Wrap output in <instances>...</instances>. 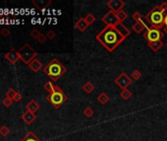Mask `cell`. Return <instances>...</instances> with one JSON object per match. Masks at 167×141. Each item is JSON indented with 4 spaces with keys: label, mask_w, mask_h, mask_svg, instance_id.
I'll return each mask as SVG.
<instances>
[{
    "label": "cell",
    "mask_w": 167,
    "mask_h": 141,
    "mask_svg": "<svg viewBox=\"0 0 167 141\" xmlns=\"http://www.w3.org/2000/svg\"><path fill=\"white\" fill-rule=\"evenodd\" d=\"M95 38L109 52H113L125 40L115 27H105L97 34Z\"/></svg>",
    "instance_id": "obj_1"
},
{
    "label": "cell",
    "mask_w": 167,
    "mask_h": 141,
    "mask_svg": "<svg viewBox=\"0 0 167 141\" xmlns=\"http://www.w3.org/2000/svg\"><path fill=\"white\" fill-rule=\"evenodd\" d=\"M67 69L58 59L54 58L50 61L46 66L43 68V73L51 78L52 82H57L62 75L66 73Z\"/></svg>",
    "instance_id": "obj_2"
},
{
    "label": "cell",
    "mask_w": 167,
    "mask_h": 141,
    "mask_svg": "<svg viewBox=\"0 0 167 141\" xmlns=\"http://www.w3.org/2000/svg\"><path fill=\"white\" fill-rule=\"evenodd\" d=\"M165 15L166 14L162 12V10L159 7V5H156L155 7H153L145 15V19L150 24V28L160 29L161 31V29L165 28V25H164Z\"/></svg>",
    "instance_id": "obj_3"
},
{
    "label": "cell",
    "mask_w": 167,
    "mask_h": 141,
    "mask_svg": "<svg viewBox=\"0 0 167 141\" xmlns=\"http://www.w3.org/2000/svg\"><path fill=\"white\" fill-rule=\"evenodd\" d=\"M67 95L64 93L63 90L60 88L58 85L55 86V90L53 92L49 93L46 96V100L49 102L50 105H52L54 108H60L61 106L67 101Z\"/></svg>",
    "instance_id": "obj_4"
},
{
    "label": "cell",
    "mask_w": 167,
    "mask_h": 141,
    "mask_svg": "<svg viewBox=\"0 0 167 141\" xmlns=\"http://www.w3.org/2000/svg\"><path fill=\"white\" fill-rule=\"evenodd\" d=\"M19 54L21 61L26 65H30V63L38 56V52L29 43H25L23 45L21 49L19 50Z\"/></svg>",
    "instance_id": "obj_5"
},
{
    "label": "cell",
    "mask_w": 167,
    "mask_h": 141,
    "mask_svg": "<svg viewBox=\"0 0 167 141\" xmlns=\"http://www.w3.org/2000/svg\"><path fill=\"white\" fill-rule=\"evenodd\" d=\"M164 32H161L160 29H156L153 28H149L146 31L144 32V37L148 40V42H155L159 41L163 38Z\"/></svg>",
    "instance_id": "obj_6"
},
{
    "label": "cell",
    "mask_w": 167,
    "mask_h": 141,
    "mask_svg": "<svg viewBox=\"0 0 167 141\" xmlns=\"http://www.w3.org/2000/svg\"><path fill=\"white\" fill-rule=\"evenodd\" d=\"M132 82H133V79L131 78V77H129V75L124 72L121 73L118 77L114 79L115 84L122 90L128 89V86L132 83Z\"/></svg>",
    "instance_id": "obj_7"
},
{
    "label": "cell",
    "mask_w": 167,
    "mask_h": 141,
    "mask_svg": "<svg viewBox=\"0 0 167 141\" xmlns=\"http://www.w3.org/2000/svg\"><path fill=\"white\" fill-rule=\"evenodd\" d=\"M101 22L105 24L106 27H115V28L120 24L117 16H116V14L113 13L112 11H110V10L104 15L102 18H101Z\"/></svg>",
    "instance_id": "obj_8"
},
{
    "label": "cell",
    "mask_w": 167,
    "mask_h": 141,
    "mask_svg": "<svg viewBox=\"0 0 167 141\" xmlns=\"http://www.w3.org/2000/svg\"><path fill=\"white\" fill-rule=\"evenodd\" d=\"M125 4L126 3L123 0H109V1H107V3H106L107 7L110 9V11H112L115 14H117L121 10H123Z\"/></svg>",
    "instance_id": "obj_9"
},
{
    "label": "cell",
    "mask_w": 167,
    "mask_h": 141,
    "mask_svg": "<svg viewBox=\"0 0 167 141\" xmlns=\"http://www.w3.org/2000/svg\"><path fill=\"white\" fill-rule=\"evenodd\" d=\"M5 59L8 60L11 64H15L18 60H20L19 51H17L16 49H11L10 51H8L6 54H5Z\"/></svg>",
    "instance_id": "obj_10"
},
{
    "label": "cell",
    "mask_w": 167,
    "mask_h": 141,
    "mask_svg": "<svg viewBox=\"0 0 167 141\" xmlns=\"http://www.w3.org/2000/svg\"><path fill=\"white\" fill-rule=\"evenodd\" d=\"M51 3H52L51 0H33L32 1V4L38 10H43L45 8H47Z\"/></svg>",
    "instance_id": "obj_11"
},
{
    "label": "cell",
    "mask_w": 167,
    "mask_h": 141,
    "mask_svg": "<svg viewBox=\"0 0 167 141\" xmlns=\"http://www.w3.org/2000/svg\"><path fill=\"white\" fill-rule=\"evenodd\" d=\"M22 119L25 122V124H32L35 120H37V116H35V114L32 113V112H29V111H26L23 116H22Z\"/></svg>",
    "instance_id": "obj_12"
},
{
    "label": "cell",
    "mask_w": 167,
    "mask_h": 141,
    "mask_svg": "<svg viewBox=\"0 0 167 141\" xmlns=\"http://www.w3.org/2000/svg\"><path fill=\"white\" fill-rule=\"evenodd\" d=\"M149 27H148L144 22H136L133 26H132V29L133 32H135L136 33H141L143 32L146 31Z\"/></svg>",
    "instance_id": "obj_13"
},
{
    "label": "cell",
    "mask_w": 167,
    "mask_h": 141,
    "mask_svg": "<svg viewBox=\"0 0 167 141\" xmlns=\"http://www.w3.org/2000/svg\"><path fill=\"white\" fill-rule=\"evenodd\" d=\"M29 67H30V69H31L34 73H38V72H39L40 70L42 69V63L39 61V60H38L37 58L35 59H34L33 61L30 63V65H29Z\"/></svg>",
    "instance_id": "obj_14"
},
{
    "label": "cell",
    "mask_w": 167,
    "mask_h": 141,
    "mask_svg": "<svg viewBox=\"0 0 167 141\" xmlns=\"http://www.w3.org/2000/svg\"><path fill=\"white\" fill-rule=\"evenodd\" d=\"M89 27V26L87 24V22L85 21V18H80L78 21L76 22V24H75V28L77 29L79 32H85Z\"/></svg>",
    "instance_id": "obj_15"
},
{
    "label": "cell",
    "mask_w": 167,
    "mask_h": 141,
    "mask_svg": "<svg viewBox=\"0 0 167 141\" xmlns=\"http://www.w3.org/2000/svg\"><path fill=\"white\" fill-rule=\"evenodd\" d=\"M39 108H40V106H39V104L35 101V100H31L27 105H26V109H27V111H29V112H32V113H34V114H35L38 112V111L39 110Z\"/></svg>",
    "instance_id": "obj_16"
},
{
    "label": "cell",
    "mask_w": 167,
    "mask_h": 141,
    "mask_svg": "<svg viewBox=\"0 0 167 141\" xmlns=\"http://www.w3.org/2000/svg\"><path fill=\"white\" fill-rule=\"evenodd\" d=\"M116 29H118V32H119V33L122 35V36L126 39L127 38L129 35L131 34V32H130V29L127 28V27H125L124 25L122 24V23H120L117 27H116Z\"/></svg>",
    "instance_id": "obj_17"
},
{
    "label": "cell",
    "mask_w": 167,
    "mask_h": 141,
    "mask_svg": "<svg viewBox=\"0 0 167 141\" xmlns=\"http://www.w3.org/2000/svg\"><path fill=\"white\" fill-rule=\"evenodd\" d=\"M148 45L153 52H157L161 48H162L163 42L161 41V40H159V41H155V42H148Z\"/></svg>",
    "instance_id": "obj_18"
},
{
    "label": "cell",
    "mask_w": 167,
    "mask_h": 141,
    "mask_svg": "<svg viewBox=\"0 0 167 141\" xmlns=\"http://www.w3.org/2000/svg\"><path fill=\"white\" fill-rule=\"evenodd\" d=\"M21 141H42L37 135H35L33 131H30L26 134V136H24Z\"/></svg>",
    "instance_id": "obj_19"
},
{
    "label": "cell",
    "mask_w": 167,
    "mask_h": 141,
    "mask_svg": "<svg viewBox=\"0 0 167 141\" xmlns=\"http://www.w3.org/2000/svg\"><path fill=\"white\" fill-rule=\"evenodd\" d=\"M97 99L101 105H105V104H107V102L109 101V96L105 92H101L97 97Z\"/></svg>",
    "instance_id": "obj_20"
},
{
    "label": "cell",
    "mask_w": 167,
    "mask_h": 141,
    "mask_svg": "<svg viewBox=\"0 0 167 141\" xmlns=\"http://www.w3.org/2000/svg\"><path fill=\"white\" fill-rule=\"evenodd\" d=\"M83 90L85 92V93H92L93 90H94V84L93 82H87L84 85H83Z\"/></svg>",
    "instance_id": "obj_21"
},
{
    "label": "cell",
    "mask_w": 167,
    "mask_h": 141,
    "mask_svg": "<svg viewBox=\"0 0 167 141\" xmlns=\"http://www.w3.org/2000/svg\"><path fill=\"white\" fill-rule=\"evenodd\" d=\"M55 86H56V84H54L52 82H45L43 84V88L46 90L48 93L53 92L55 90Z\"/></svg>",
    "instance_id": "obj_22"
},
{
    "label": "cell",
    "mask_w": 167,
    "mask_h": 141,
    "mask_svg": "<svg viewBox=\"0 0 167 141\" xmlns=\"http://www.w3.org/2000/svg\"><path fill=\"white\" fill-rule=\"evenodd\" d=\"M120 97L124 99V100H129L131 97H132V92L130 91L129 89H124L120 92Z\"/></svg>",
    "instance_id": "obj_23"
},
{
    "label": "cell",
    "mask_w": 167,
    "mask_h": 141,
    "mask_svg": "<svg viewBox=\"0 0 167 141\" xmlns=\"http://www.w3.org/2000/svg\"><path fill=\"white\" fill-rule=\"evenodd\" d=\"M116 16H117L118 20H119V22L120 23H123L125 20H127L128 18V14L127 12H125L124 10H121L120 12H118L117 14H116Z\"/></svg>",
    "instance_id": "obj_24"
},
{
    "label": "cell",
    "mask_w": 167,
    "mask_h": 141,
    "mask_svg": "<svg viewBox=\"0 0 167 141\" xmlns=\"http://www.w3.org/2000/svg\"><path fill=\"white\" fill-rule=\"evenodd\" d=\"M95 17L93 16V15L92 13H89L87 16L85 17V21L87 22V24L89 25V26H90V25H93L94 22H95Z\"/></svg>",
    "instance_id": "obj_25"
},
{
    "label": "cell",
    "mask_w": 167,
    "mask_h": 141,
    "mask_svg": "<svg viewBox=\"0 0 167 141\" xmlns=\"http://www.w3.org/2000/svg\"><path fill=\"white\" fill-rule=\"evenodd\" d=\"M94 113V111L92 107H87L84 111H83V114L85 118H90V117H93V115Z\"/></svg>",
    "instance_id": "obj_26"
},
{
    "label": "cell",
    "mask_w": 167,
    "mask_h": 141,
    "mask_svg": "<svg viewBox=\"0 0 167 141\" xmlns=\"http://www.w3.org/2000/svg\"><path fill=\"white\" fill-rule=\"evenodd\" d=\"M9 133H10V129L6 125H3V127L0 128V135H1V136L6 137L9 135Z\"/></svg>",
    "instance_id": "obj_27"
},
{
    "label": "cell",
    "mask_w": 167,
    "mask_h": 141,
    "mask_svg": "<svg viewBox=\"0 0 167 141\" xmlns=\"http://www.w3.org/2000/svg\"><path fill=\"white\" fill-rule=\"evenodd\" d=\"M141 78V73L139 70H135L132 72V74H131V78L133 80H139Z\"/></svg>",
    "instance_id": "obj_28"
},
{
    "label": "cell",
    "mask_w": 167,
    "mask_h": 141,
    "mask_svg": "<svg viewBox=\"0 0 167 141\" xmlns=\"http://www.w3.org/2000/svg\"><path fill=\"white\" fill-rule=\"evenodd\" d=\"M16 94H17V91H15L13 88H10L8 91L6 92V97L12 99L13 101H14V98H15V96H16Z\"/></svg>",
    "instance_id": "obj_29"
},
{
    "label": "cell",
    "mask_w": 167,
    "mask_h": 141,
    "mask_svg": "<svg viewBox=\"0 0 167 141\" xmlns=\"http://www.w3.org/2000/svg\"><path fill=\"white\" fill-rule=\"evenodd\" d=\"M40 34H42V32H40L38 29H33V31L30 32V35H31V36L34 38V39H37L38 40V38L40 36Z\"/></svg>",
    "instance_id": "obj_30"
},
{
    "label": "cell",
    "mask_w": 167,
    "mask_h": 141,
    "mask_svg": "<svg viewBox=\"0 0 167 141\" xmlns=\"http://www.w3.org/2000/svg\"><path fill=\"white\" fill-rule=\"evenodd\" d=\"M132 19L135 22H143V20H141V15L140 12H135L132 15Z\"/></svg>",
    "instance_id": "obj_31"
},
{
    "label": "cell",
    "mask_w": 167,
    "mask_h": 141,
    "mask_svg": "<svg viewBox=\"0 0 167 141\" xmlns=\"http://www.w3.org/2000/svg\"><path fill=\"white\" fill-rule=\"evenodd\" d=\"M12 103H13V100L8 98V97H5V98L3 99V101H2V104L5 106V107H7V108L10 107V106L12 105Z\"/></svg>",
    "instance_id": "obj_32"
},
{
    "label": "cell",
    "mask_w": 167,
    "mask_h": 141,
    "mask_svg": "<svg viewBox=\"0 0 167 141\" xmlns=\"http://www.w3.org/2000/svg\"><path fill=\"white\" fill-rule=\"evenodd\" d=\"M46 37L49 40H52V39H54L55 37H56V33H55V32L52 31V29H50V31H48L47 33H46Z\"/></svg>",
    "instance_id": "obj_33"
},
{
    "label": "cell",
    "mask_w": 167,
    "mask_h": 141,
    "mask_svg": "<svg viewBox=\"0 0 167 141\" xmlns=\"http://www.w3.org/2000/svg\"><path fill=\"white\" fill-rule=\"evenodd\" d=\"M46 40H47L46 35H44L43 33H42V34H40V36L38 38V41L39 43H42V44H43V43H45V42H46Z\"/></svg>",
    "instance_id": "obj_34"
},
{
    "label": "cell",
    "mask_w": 167,
    "mask_h": 141,
    "mask_svg": "<svg viewBox=\"0 0 167 141\" xmlns=\"http://www.w3.org/2000/svg\"><path fill=\"white\" fill-rule=\"evenodd\" d=\"M0 33H1L3 37H7L10 35V31H9V29H1Z\"/></svg>",
    "instance_id": "obj_35"
},
{
    "label": "cell",
    "mask_w": 167,
    "mask_h": 141,
    "mask_svg": "<svg viewBox=\"0 0 167 141\" xmlns=\"http://www.w3.org/2000/svg\"><path fill=\"white\" fill-rule=\"evenodd\" d=\"M160 9L162 10V12L164 14H166V11H167V2H162L160 5H159Z\"/></svg>",
    "instance_id": "obj_36"
},
{
    "label": "cell",
    "mask_w": 167,
    "mask_h": 141,
    "mask_svg": "<svg viewBox=\"0 0 167 141\" xmlns=\"http://www.w3.org/2000/svg\"><path fill=\"white\" fill-rule=\"evenodd\" d=\"M21 100H22V95H21V93L17 92L16 96H15V98H14V101H15V102H19V101H21Z\"/></svg>",
    "instance_id": "obj_37"
},
{
    "label": "cell",
    "mask_w": 167,
    "mask_h": 141,
    "mask_svg": "<svg viewBox=\"0 0 167 141\" xmlns=\"http://www.w3.org/2000/svg\"><path fill=\"white\" fill-rule=\"evenodd\" d=\"M164 25H165V27H167V14L165 15V17H164Z\"/></svg>",
    "instance_id": "obj_38"
},
{
    "label": "cell",
    "mask_w": 167,
    "mask_h": 141,
    "mask_svg": "<svg viewBox=\"0 0 167 141\" xmlns=\"http://www.w3.org/2000/svg\"><path fill=\"white\" fill-rule=\"evenodd\" d=\"M163 32L167 34V27H165V28L163 29Z\"/></svg>",
    "instance_id": "obj_39"
},
{
    "label": "cell",
    "mask_w": 167,
    "mask_h": 141,
    "mask_svg": "<svg viewBox=\"0 0 167 141\" xmlns=\"http://www.w3.org/2000/svg\"><path fill=\"white\" fill-rule=\"evenodd\" d=\"M166 47H167V42H166Z\"/></svg>",
    "instance_id": "obj_40"
}]
</instances>
